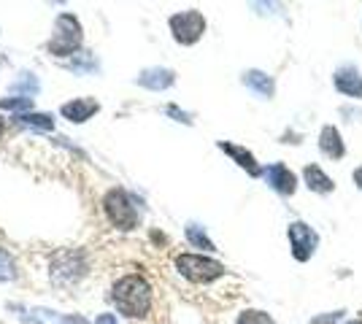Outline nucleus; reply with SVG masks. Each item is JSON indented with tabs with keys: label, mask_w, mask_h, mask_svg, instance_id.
Returning a JSON list of instances; mask_svg holds the SVG:
<instances>
[{
	"label": "nucleus",
	"mask_w": 362,
	"mask_h": 324,
	"mask_svg": "<svg viewBox=\"0 0 362 324\" xmlns=\"http://www.w3.org/2000/svg\"><path fill=\"white\" fill-rule=\"evenodd\" d=\"M173 265H176L181 278H187L189 284H197V287H209V284L227 276L225 265L214 257H206V254H179Z\"/></svg>",
	"instance_id": "f03ea898"
},
{
	"label": "nucleus",
	"mask_w": 362,
	"mask_h": 324,
	"mask_svg": "<svg viewBox=\"0 0 362 324\" xmlns=\"http://www.w3.org/2000/svg\"><path fill=\"white\" fill-rule=\"evenodd\" d=\"M136 81L141 87H146V90L160 92V90H168V87L176 81V73L168 71V68H146V71H141V76H138Z\"/></svg>",
	"instance_id": "ddd939ff"
},
{
	"label": "nucleus",
	"mask_w": 362,
	"mask_h": 324,
	"mask_svg": "<svg viewBox=\"0 0 362 324\" xmlns=\"http://www.w3.org/2000/svg\"><path fill=\"white\" fill-rule=\"evenodd\" d=\"M3 133H6V122L0 119V138H3Z\"/></svg>",
	"instance_id": "bb28decb"
},
{
	"label": "nucleus",
	"mask_w": 362,
	"mask_h": 324,
	"mask_svg": "<svg viewBox=\"0 0 362 324\" xmlns=\"http://www.w3.org/2000/svg\"><path fill=\"white\" fill-rule=\"evenodd\" d=\"M78 47H81V25H78V19L74 14H60L57 22H54V38L49 41L52 54L68 57Z\"/></svg>",
	"instance_id": "39448f33"
},
{
	"label": "nucleus",
	"mask_w": 362,
	"mask_h": 324,
	"mask_svg": "<svg viewBox=\"0 0 362 324\" xmlns=\"http://www.w3.org/2000/svg\"><path fill=\"white\" fill-rule=\"evenodd\" d=\"M262 179L268 181L276 195H281V198H292L295 192H298V184H300V179L295 176V170H289L284 162H273L268 168L262 170Z\"/></svg>",
	"instance_id": "0eeeda50"
},
{
	"label": "nucleus",
	"mask_w": 362,
	"mask_h": 324,
	"mask_svg": "<svg viewBox=\"0 0 362 324\" xmlns=\"http://www.w3.org/2000/svg\"><path fill=\"white\" fill-rule=\"evenodd\" d=\"M303 184L308 186V192H314L319 198H327L335 192V181H332V176H327V170L317 165V162H308L300 173Z\"/></svg>",
	"instance_id": "9d476101"
},
{
	"label": "nucleus",
	"mask_w": 362,
	"mask_h": 324,
	"mask_svg": "<svg viewBox=\"0 0 362 324\" xmlns=\"http://www.w3.org/2000/svg\"><path fill=\"white\" fill-rule=\"evenodd\" d=\"M184 235H187V241H189V244H192L195 248H203V251H216L214 241L209 238V235H206V230H203L200 224H187Z\"/></svg>",
	"instance_id": "dca6fc26"
},
{
	"label": "nucleus",
	"mask_w": 362,
	"mask_h": 324,
	"mask_svg": "<svg viewBox=\"0 0 362 324\" xmlns=\"http://www.w3.org/2000/svg\"><path fill=\"white\" fill-rule=\"evenodd\" d=\"M332 87L349 100H362V71L357 65H341L332 73Z\"/></svg>",
	"instance_id": "6e6552de"
},
{
	"label": "nucleus",
	"mask_w": 362,
	"mask_h": 324,
	"mask_svg": "<svg viewBox=\"0 0 362 324\" xmlns=\"http://www.w3.org/2000/svg\"><path fill=\"white\" fill-rule=\"evenodd\" d=\"M106 211H108V219H111L119 230H133L138 224L136 205L130 203V198H127L122 189H111L106 195Z\"/></svg>",
	"instance_id": "423d86ee"
},
{
	"label": "nucleus",
	"mask_w": 362,
	"mask_h": 324,
	"mask_svg": "<svg viewBox=\"0 0 362 324\" xmlns=\"http://www.w3.org/2000/svg\"><path fill=\"white\" fill-rule=\"evenodd\" d=\"M114 303H117L122 316H127V319H146L151 308H154V292H151L146 278L138 276V273H130V276L117 281Z\"/></svg>",
	"instance_id": "f257e3e1"
},
{
	"label": "nucleus",
	"mask_w": 362,
	"mask_h": 324,
	"mask_svg": "<svg viewBox=\"0 0 362 324\" xmlns=\"http://www.w3.org/2000/svg\"><path fill=\"white\" fill-rule=\"evenodd\" d=\"M243 84L255 95H259L262 100H271L273 95H276V81H273V76H268L265 71H257V68L243 73Z\"/></svg>",
	"instance_id": "2eb2a0df"
},
{
	"label": "nucleus",
	"mask_w": 362,
	"mask_h": 324,
	"mask_svg": "<svg viewBox=\"0 0 362 324\" xmlns=\"http://www.w3.org/2000/svg\"><path fill=\"white\" fill-rule=\"evenodd\" d=\"M0 108H6V111H28V108H33V97H3Z\"/></svg>",
	"instance_id": "aec40b11"
},
{
	"label": "nucleus",
	"mask_w": 362,
	"mask_h": 324,
	"mask_svg": "<svg viewBox=\"0 0 362 324\" xmlns=\"http://www.w3.org/2000/svg\"><path fill=\"white\" fill-rule=\"evenodd\" d=\"M98 100H92V97H76V100H71V103H65V106L60 108L62 116L65 119H71V122H87L92 114H98Z\"/></svg>",
	"instance_id": "4468645a"
},
{
	"label": "nucleus",
	"mask_w": 362,
	"mask_h": 324,
	"mask_svg": "<svg viewBox=\"0 0 362 324\" xmlns=\"http://www.w3.org/2000/svg\"><path fill=\"white\" fill-rule=\"evenodd\" d=\"M344 313H346V311H330V313L314 316V319H311V324H341V322H344Z\"/></svg>",
	"instance_id": "412c9836"
},
{
	"label": "nucleus",
	"mask_w": 362,
	"mask_h": 324,
	"mask_svg": "<svg viewBox=\"0 0 362 324\" xmlns=\"http://www.w3.org/2000/svg\"><path fill=\"white\" fill-rule=\"evenodd\" d=\"M168 25H170V32H173L176 44H181V47H195L197 41L203 38V32H206V16L200 14V11H195V8H189V11L173 14L168 19Z\"/></svg>",
	"instance_id": "20e7f679"
},
{
	"label": "nucleus",
	"mask_w": 362,
	"mask_h": 324,
	"mask_svg": "<svg viewBox=\"0 0 362 324\" xmlns=\"http://www.w3.org/2000/svg\"><path fill=\"white\" fill-rule=\"evenodd\" d=\"M235 324H276V319L262 308H246L238 313Z\"/></svg>",
	"instance_id": "f3484780"
},
{
	"label": "nucleus",
	"mask_w": 362,
	"mask_h": 324,
	"mask_svg": "<svg viewBox=\"0 0 362 324\" xmlns=\"http://www.w3.org/2000/svg\"><path fill=\"white\" fill-rule=\"evenodd\" d=\"M317 146H319V152H322V157H327L332 162H338V160L346 157V140H344L341 130H338L335 124H325V127L319 130Z\"/></svg>",
	"instance_id": "1a4fd4ad"
},
{
	"label": "nucleus",
	"mask_w": 362,
	"mask_h": 324,
	"mask_svg": "<svg viewBox=\"0 0 362 324\" xmlns=\"http://www.w3.org/2000/svg\"><path fill=\"white\" fill-rule=\"evenodd\" d=\"M22 122L28 127H35V130H44V133H49L54 127V119L49 114H22Z\"/></svg>",
	"instance_id": "a211bd4d"
},
{
	"label": "nucleus",
	"mask_w": 362,
	"mask_h": 324,
	"mask_svg": "<svg viewBox=\"0 0 362 324\" xmlns=\"http://www.w3.org/2000/svg\"><path fill=\"white\" fill-rule=\"evenodd\" d=\"M257 8H259V14H271L273 11V3L271 0H252Z\"/></svg>",
	"instance_id": "5701e85b"
},
{
	"label": "nucleus",
	"mask_w": 362,
	"mask_h": 324,
	"mask_svg": "<svg viewBox=\"0 0 362 324\" xmlns=\"http://www.w3.org/2000/svg\"><path fill=\"white\" fill-rule=\"evenodd\" d=\"M95 324H117V316H114V313H100Z\"/></svg>",
	"instance_id": "393cba45"
},
{
	"label": "nucleus",
	"mask_w": 362,
	"mask_h": 324,
	"mask_svg": "<svg viewBox=\"0 0 362 324\" xmlns=\"http://www.w3.org/2000/svg\"><path fill=\"white\" fill-rule=\"evenodd\" d=\"M219 149H222V152H225V155L230 157V160H233L238 168L246 170L249 176H255V179H257V176H262V170H265V168H259L257 157L252 155L246 146H238V143H227V140H219Z\"/></svg>",
	"instance_id": "f8f14e48"
},
{
	"label": "nucleus",
	"mask_w": 362,
	"mask_h": 324,
	"mask_svg": "<svg viewBox=\"0 0 362 324\" xmlns=\"http://www.w3.org/2000/svg\"><path fill=\"white\" fill-rule=\"evenodd\" d=\"M16 278V265L11 260V254L8 251H3L0 248V281H14Z\"/></svg>",
	"instance_id": "6ab92c4d"
},
{
	"label": "nucleus",
	"mask_w": 362,
	"mask_h": 324,
	"mask_svg": "<svg viewBox=\"0 0 362 324\" xmlns=\"http://www.w3.org/2000/svg\"><path fill=\"white\" fill-rule=\"evenodd\" d=\"M351 181H354V186L362 192V165H357V168L351 170Z\"/></svg>",
	"instance_id": "b1692460"
},
{
	"label": "nucleus",
	"mask_w": 362,
	"mask_h": 324,
	"mask_svg": "<svg viewBox=\"0 0 362 324\" xmlns=\"http://www.w3.org/2000/svg\"><path fill=\"white\" fill-rule=\"evenodd\" d=\"M168 114H170V116H176V122H192V119H189V114H184V111H179V108L176 106H168Z\"/></svg>",
	"instance_id": "4be33fe9"
},
{
	"label": "nucleus",
	"mask_w": 362,
	"mask_h": 324,
	"mask_svg": "<svg viewBox=\"0 0 362 324\" xmlns=\"http://www.w3.org/2000/svg\"><path fill=\"white\" fill-rule=\"evenodd\" d=\"M341 324H362V319H346V322H341Z\"/></svg>",
	"instance_id": "a878e982"
},
{
	"label": "nucleus",
	"mask_w": 362,
	"mask_h": 324,
	"mask_svg": "<svg viewBox=\"0 0 362 324\" xmlns=\"http://www.w3.org/2000/svg\"><path fill=\"white\" fill-rule=\"evenodd\" d=\"M84 273V257L78 251H60L54 257V278L57 281H76Z\"/></svg>",
	"instance_id": "9b49d317"
},
{
	"label": "nucleus",
	"mask_w": 362,
	"mask_h": 324,
	"mask_svg": "<svg viewBox=\"0 0 362 324\" xmlns=\"http://www.w3.org/2000/svg\"><path fill=\"white\" fill-rule=\"evenodd\" d=\"M287 241H289V251H292L295 263H300V265L311 263V260H314V254L319 251V244H322L319 232L314 230L308 222H303V219L289 222Z\"/></svg>",
	"instance_id": "7ed1b4c3"
}]
</instances>
